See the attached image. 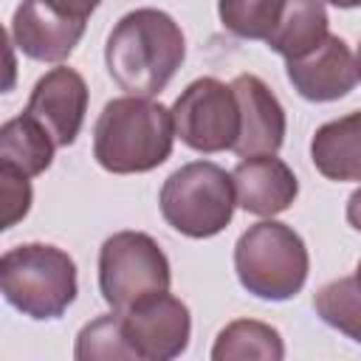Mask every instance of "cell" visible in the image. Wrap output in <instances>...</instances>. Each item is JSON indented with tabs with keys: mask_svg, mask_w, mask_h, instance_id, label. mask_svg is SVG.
I'll return each instance as SVG.
<instances>
[{
	"mask_svg": "<svg viewBox=\"0 0 361 361\" xmlns=\"http://www.w3.org/2000/svg\"><path fill=\"white\" fill-rule=\"evenodd\" d=\"M121 327L141 361H169L186 353L192 338L189 307L169 290L147 296L121 313Z\"/></svg>",
	"mask_w": 361,
	"mask_h": 361,
	"instance_id": "ba28073f",
	"label": "cell"
},
{
	"mask_svg": "<svg viewBox=\"0 0 361 361\" xmlns=\"http://www.w3.org/2000/svg\"><path fill=\"white\" fill-rule=\"evenodd\" d=\"M175 135L195 152L214 155L234 149L240 135V104L231 85L203 76L186 85L172 104Z\"/></svg>",
	"mask_w": 361,
	"mask_h": 361,
	"instance_id": "52a82bcc",
	"label": "cell"
},
{
	"mask_svg": "<svg viewBox=\"0 0 361 361\" xmlns=\"http://www.w3.org/2000/svg\"><path fill=\"white\" fill-rule=\"evenodd\" d=\"M355 68H358V79H361V45H358V54H355Z\"/></svg>",
	"mask_w": 361,
	"mask_h": 361,
	"instance_id": "484cf974",
	"label": "cell"
},
{
	"mask_svg": "<svg viewBox=\"0 0 361 361\" xmlns=\"http://www.w3.org/2000/svg\"><path fill=\"white\" fill-rule=\"evenodd\" d=\"M347 223L355 231H361V186L347 197Z\"/></svg>",
	"mask_w": 361,
	"mask_h": 361,
	"instance_id": "603a6c76",
	"label": "cell"
},
{
	"mask_svg": "<svg viewBox=\"0 0 361 361\" xmlns=\"http://www.w3.org/2000/svg\"><path fill=\"white\" fill-rule=\"evenodd\" d=\"M234 271L240 285L257 299H293L307 282V245L290 226L274 217L259 220L240 234L234 245Z\"/></svg>",
	"mask_w": 361,
	"mask_h": 361,
	"instance_id": "277c9868",
	"label": "cell"
},
{
	"mask_svg": "<svg viewBox=\"0 0 361 361\" xmlns=\"http://www.w3.org/2000/svg\"><path fill=\"white\" fill-rule=\"evenodd\" d=\"M313 307L324 324L361 344V288L355 276H341L322 285L313 296Z\"/></svg>",
	"mask_w": 361,
	"mask_h": 361,
	"instance_id": "ac0fdd59",
	"label": "cell"
},
{
	"mask_svg": "<svg viewBox=\"0 0 361 361\" xmlns=\"http://www.w3.org/2000/svg\"><path fill=\"white\" fill-rule=\"evenodd\" d=\"M327 3L336 8H358L361 6V0H327Z\"/></svg>",
	"mask_w": 361,
	"mask_h": 361,
	"instance_id": "cb8c5ba5",
	"label": "cell"
},
{
	"mask_svg": "<svg viewBox=\"0 0 361 361\" xmlns=\"http://www.w3.org/2000/svg\"><path fill=\"white\" fill-rule=\"evenodd\" d=\"M237 206L257 217H274L293 206L299 180L293 169L276 155H248L231 172Z\"/></svg>",
	"mask_w": 361,
	"mask_h": 361,
	"instance_id": "4fadbf2b",
	"label": "cell"
},
{
	"mask_svg": "<svg viewBox=\"0 0 361 361\" xmlns=\"http://www.w3.org/2000/svg\"><path fill=\"white\" fill-rule=\"evenodd\" d=\"M172 110L147 96L110 99L93 124V158L104 172L141 175L158 169L175 144Z\"/></svg>",
	"mask_w": 361,
	"mask_h": 361,
	"instance_id": "7a4b0ae2",
	"label": "cell"
},
{
	"mask_svg": "<svg viewBox=\"0 0 361 361\" xmlns=\"http://www.w3.org/2000/svg\"><path fill=\"white\" fill-rule=\"evenodd\" d=\"M172 268L161 245L144 231H116L99 248V290L110 310L169 290Z\"/></svg>",
	"mask_w": 361,
	"mask_h": 361,
	"instance_id": "8992f818",
	"label": "cell"
},
{
	"mask_svg": "<svg viewBox=\"0 0 361 361\" xmlns=\"http://www.w3.org/2000/svg\"><path fill=\"white\" fill-rule=\"evenodd\" d=\"M313 166L336 183H361V110L324 121L310 138Z\"/></svg>",
	"mask_w": 361,
	"mask_h": 361,
	"instance_id": "5bb4252c",
	"label": "cell"
},
{
	"mask_svg": "<svg viewBox=\"0 0 361 361\" xmlns=\"http://www.w3.org/2000/svg\"><path fill=\"white\" fill-rule=\"evenodd\" d=\"M285 71L293 90L307 102L344 99L358 82V68L350 45L333 34H327L324 42L316 45L310 54L288 59Z\"/></svg>",
	"mask_w": 361,
	"mask_h": 361,
	"instance_id": "8fae6325",
	"label": "cell"
},
{
	"mask_svg": "<svg viewBox=\"0 0 361 361\" xmlns=\"http://www.w3.org/2000/svg\"><path fill=\"white\" fill-rule=\"evenodd\" d=\"M164 220L183 237L206 240L220 234L237 206L231 172L212 161H192L175 169L158 195Z\"/></svg>",
	"mask_w": 361,
	"mask_h": 361,
	"instance_id": "5b68a950",
	"label": "cell"
},
{
	"mask_svg": "<svg viewBox=\"0 0 361 361\" xmlns=\"http://www.w3.org/2000/svg\"><path fill=\"white\" fill-rule=\"evenodd\" d=\"M0 197H3V220H0V228H11L31 209V178L0 166Z\"/></svg>",
	"mask_w": 361,
	"mask_h": 361,
	"instance_id": "44dd1931",
	"label": "cell"
},
{
	"mask_svg": "<svg viewBox=\"0 0 361 361\" xmlns=\"http://www.w3.org/2000/svg\"><path fill=\"white\" fill-rule=\"evenodd\" d=\"M353 276H355V282H358V288H361V259H358V265H355V274H353Z\"/></svg>",
	"mask_w": 361,
	"mask_h": 361,
	"instance_id": "d4e9b609",
	"label": "cell"
},
{
	"mask_svg": "<svg viewBox=\"0 0 361 361\" xmlns=\"http://www.w3.org/2000/svg\"><path fill=\"white\" fill-rule=\"evenodd\" d=\"M54 147V138L28 113L14 116L0 127V166L25 178H37L51 166Z\"/></svg>",
	"mask_w": 361,
	"mask_h": 361,
	"instance_id": "2e32d148",
	"label": "cell"
},
{
	"mask_svg": "<svg viewBox=\"0 0 361 361\" xmlns=\"http://www.w3.org/2000/svg\"><path fill=\"white\" fill-rule=\"evenodd\" d=\"M183 59V31L161 8H135L124 14L104 45L107 73L127 96H158Z\"/></svg>",
	"mask_w": 361,
	"mask_h": 361,
	"instance_id": "6da1fadb",
	"label": "cell"
},
{
	"mask_svg": "<svg viewBox=\"0 0 361 361\" xmlns=\"http://www.w3.org/2000/svg\"><path fill=\"white\" fill-rule=\"evenodd\" d=\"M327 25L330 20L324 0H285L279 23L265 39V45L279 56H285V62L299 59L324 42Z\"/></svg>",
	"mask_w": 361,
	"mask_h": 361,
	"instance_id": "9a60e30c",
	"label": "cell"
},
{
	"mask_svg": "<svg viewBox=\"0 0 361 361\" xmlns=\"http://www.w3.org/2000/svg\"><path fill=\"white\" fill-rule=\"evenodd\" d=\"M73 358L76 361H93V358H135V350L130 347L124 327H121V313L110 310L93 322H87L79 336H76V347H73Z\"/></svg>",
	"mask_w": 361,
	"mask_h": 361,
	"instance_id": "ffe728a7",
	"label": "cell"
},
{
	"mask_svg": "<svg viewBox=\"0 0 361 361\" xmlns=\"http://www.w3.org/2000/svg\"><path fill=\"white\" fill-rule=\"evenodd\" d=\"M85 20H76L48 0H23L14 8L8 37L37 62H65L85 34Z\"/></svg>",
	"mask_w": 361,
	"mask_h": 361,
	"instance_id": "9c48e42d",
	"label": "cell"
},
{
	"mask_svg": "<svg viewBox=\"0 0 361 361\" xmlns=\"http://www.w3.org/2000/svg\"><path fill=\"white\" fill-rule=\"evenodd\" d=\"M285 0H217V14L226 31L240 39H268L279 23Z\"/></svg>",
	"mask_w": 361,
	"mask_h": 361,
	"instance_id": "d6986e66",
	"label": "cell"
},
{
	"mask_svg": "<svg viewBox=\"0 0 361 361\" xmlns=\"http://www.w3.org/2000/svg\"><path fill=\"white\" fill-rule=\"evenodd\" d=\"M48 3H54V6L62 8L65 14H71V17L87 23V17L96 11V6H99L102 0H48Z\"/></svg>",
	"mask_w": 361,
	"mask_h": 361,
	"instance_id": "7402d4cb",
	"label": "cell"
},
{
	"mask_svg": "<svg viewBox=\"0 0 361 361\" xmlns=\"http://www.w3.org/2000/svg\"><path fill=\"white\" fill-rule=\"evenodd\" d=\"M231 90L240 104V135H237L234 152L240 158L276 155V149L285 141V130H288V118H285L279 99L254 73L234 76Z\"/></svg>",
	"mask_w": 361,
	"mask_h": 361,
	"instance_id": "7c38bea8",
	"label": "cell"
},
{
	"mask_svg": "<svg viewBox=\"0 0 361 361\" xmlns=\"http://www.w3.org/2000/svg\"><path fill=\"white\" fill-rule=\"evenodd\" d=\"M25 113L45 127L56 147H71L87 113V85L82 73L68 65L51 68L45 76L37 79Z\"/></svg>",
	"mask_w": 361,
	"mask_h": 361,
	"instance_id": "30bf717a",
	"label": "cell"
},
{
	"mask_svg": "<svg viewBox=\"0 0 361 361\" xmlns=\"http://www.w3.org/2000/svg\"><path fill=\"white\" fill-rule=\"evenodd\" d=\"M212 358L214 361H243V358L282 361L285 344L276 327L257 322V319H237L217 333Z\"/></svg>",
	"mask_w": 361,
	"mask_h": 361,
	"instance_id": "e0dca14e",
	"label": "cell"
},
{
	"mask_svg": "<svg viewBox=\"0 0 361 361\" xmlns=\"http://www.w3.org/2000/svg\"><path fill=\"white\" fill-rule=\"evenodd\" d=\"M0 290L11 307L34 322L59 319L76 299V262L51 243H23L0 259Z\"/></svg>",
	"mask_w": 361,
	"mask_h": 361,
	"instance_id": "3957f363",
	"label": "cell"
}]
</instances>
